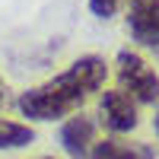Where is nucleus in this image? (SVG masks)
<instances>
[{
	"label": "nucleus",
	"mask_w": 159,
	"mask_h": 159,
	"mask_svg": "<svg viewBox=\"0 0 159 159\" xmlns=\"http://www.w3.org/2000/svg\"><path fill=\"white\" fill-rule=\"evenodd\" d=\"M45 159H51V156H45Z\"/></svg>",
	"instance_id": "11"
},
{
	"label": "nucleus",
	"mask_w": 159,
	"mask_h": 159,
	"mask_svg": "<svg viewBox=\"0 0 159 159\" xmlns=\"http://www.w3.org/2000/svg\"><path fill=\"white\" fill-rule=\"evenodd\" d=\"M35 140V130L29 124L16 121H0V150H22Z\"/></svg>",
	"instance_id": "7"
},
{
	"label": "nucleus",
	"mask_w": 159,
	"mask_h": 159,
	"mask_svg": "<svg viewBox=\"0 0 159 159\" xmlns=\"http://www.w3.org/2000/svg\"><path fill=\"white\" fill-rule=\"evenodd\" d=\"M99 118L102 124L115 130V134H127V130L137 127V102L127 96L124 89H111L105 92L99 102Z\"/></svg>",
	"instance_id": "3"
},
{
	"label": "nucleus",
	"mask_w": 159,
	"mask_h": 159,
	"mask_svg": "<svg viewBox=\"0 0 159 159\" xmlns=\"http://www.w3.org/2000/svg\"><path fill=\"white\" fill-rule=\"evenodd\" d=\"M7 102H10V86H7V80L0 76V108H3Z\"/></svg>",
	"instance_id": "9"
},
{
	"label": "nucleus",
	"mask_w": 159,
	"mask_h": 159,
	"mask_svg": "<svg viewBox=\"0 0 159 159\" xmlns=\"http://www.w3.org/2000/svg\"><path fill=\"white\" fill-rule=\"evenodd\" d=\"M118 80H121V89L134 102H156L159 99L156 70L134 51H118Z\"/></svg>",
	"instance_id": "2"
},
{
	"label": "nucleus",
	"mask_w": 159,
	"mask_h": 159,
	"mask_svg": "<svg viewBox=\"0 0 159 159\" xmlns=\"http://www.w3.org/2000/svg\"><path fill=\"white\" fill-rule=\"evenodd\" d=\"M127 25L134 42L159 51V0H134Z\"/></svg>",
	"instance_id": "4"
},
{
	"label": "nucleus",
	"mask_w": 159,
	"mask_h": 159,
	"mask_svg": "<svg viewBox=\"0 0 159 159\" xmlns=\"http://www.w3.org/2000/svg\"><path fill=\"white\" fill-rule=\"evenodd\" d=\"M102 83H105V61L89 54L73 61L54 80L22 92L16 105L32 121H57V118H67L70 111H76L92 92H99Z\"/></svg>",
	"instance_id": "1"
},
{
	"label": "nucleus",
	"mask_w": 159,
	"mask_h": 159,
	"mask_svg": "<svg viewBox=\"0 0 159 159\" xmlns=\"http://www.w3.org/2000/svg\"><path fill=\"white\" fill-rule=\"evenodd\" d=\"M92 134H96V124H92L86 115H76V118H70V121L61 127V143H64V150L73 159H89Z\"/></svg>",
	"instance_id": "5"
},
{
	"label": "nucleus",
	"mask_w": 159,
	"mask_h": 159,
	"mask_svg": "<svg viewBox=\"0 0 159 159\" xmlns=\"http://www.w3.org/2000/svg\"><path fill=\"white\" fill-rule=\"evenodd\" d=\"M118 3H121V0H89V10L96 13V16H102V19H108L118 10Z\"/></svg>",
	"instance_id": "8"
},
{
	"label": "nucleus",
	"mask_w": 159,
	"mask_h": 159,
	"mask_svg": "<svg viewBox=\"0 0 159 159\" xmlns=\"http://www.w3.org/2000/svg\"><path fill=\"white\" fill-rule=\"evenodd\" d=\"M156 134H159V115H156Z\"/></svg>",
	"instance_id": "10"
},
{
	"label": "nucleus",
	"mask_w": 159,
	"mask_h": 159,
	"mask_svg": "<svg viewBox=\"0 0 159 159\" xmlns=\"http://www.w3.org/2000/svg\"><path fill=\"white\" fill-rule=\"evenodd\" d=\"M89 159H153L150 147L140 143H121V140H102L92 147Z\"/></svg>",
	"instance_id": "6"
}]
</instances>
